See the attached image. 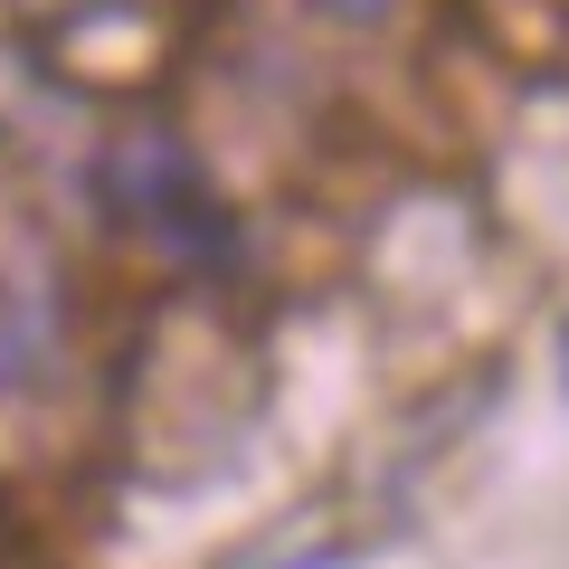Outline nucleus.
I'll list each match as a JSON object with an SVG mask.
<instances>
[{
  "label": "nucleus",
  "mask_w": 569,
  "mask_h": 569,
  "mask_svg": "<svg viewBox=\"0 0 569 569\" xmlns=\"http://www.w3.org/2000/svg\"><path fill=\"white\" fill-rule=\"evenodd\" d=\"M29 20H48V29H86V20H114V10H133V0H20Z\"/></svg>",
  "instance_id": "1"
},
{
  "label": "nucleus",
  "mask_w": 569,
  "mask_h": 569,
  "mask_svg": "<svg viewBox=\"0 0 569 569\" xmlns=\"http://www.w3.org/2000/svg\"><path fill=\"white\" fill-rule=\"evenodd\" d=\"M257 569H361L342 541H313V550H276V560H257Z\"/></svg>",
  "instance_id": "2"
},
{
  "label": "nucleus",
  "mask_w": 569,
  "mask_h": 569,
  "mask_svg": "<svg viewBox=\"0 0 569 569\" xmlns=\"http://www.w3.org/2000/svg\"><path fill=\"white\" fill-rule=\"evenodd\" d=\"M560 389H569V332H560Z\"/></svg>",
  "instance_id": "3"
}]
</instances>
